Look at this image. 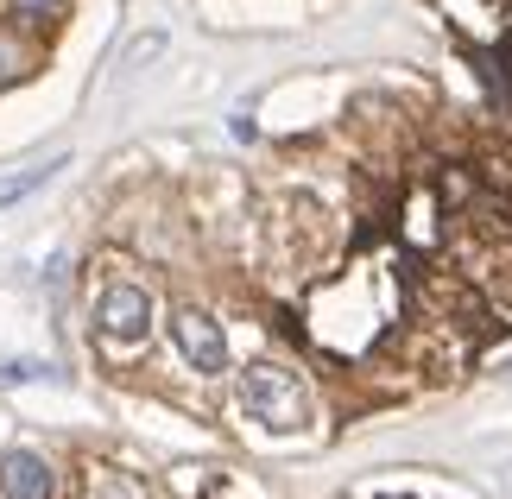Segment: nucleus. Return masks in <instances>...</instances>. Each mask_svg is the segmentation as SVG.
<instances>
[{"instance_id": "nucleus-1", "label": "nucleus", "mask_w": 512, "mask_h": 499, "mask_svg": "<svg viewBox=\"0 0 512 499\" xmlns=\"http://www.w3.org/2000/svg\"><path fill=\"white\" fill-rule=\"evenodd\" d=\"M392 316H399V278L386 266H348L336 285L317 291V304H310V335H317L329 354H342V361H361V354L392 329Z\"/></svg>"}, {"instance_id": "nucleus-2", "label": "nucleus", "mask_w": 512, "mask_h": 499, "mask_svg": "<svg viewBox=\"0 0 512 499\" xmlns=\"http://www.w3.org/2000/svg\"><path fill=\"white\" fill-rule=\"evenodd\" d=\"M241 405H247V417L279 424V430L310 424V392H304V379L291 373V367H279V361H260V367L241 373Z\"/></svg>"}, {"instance_id": "nucleus-3", "label": "nucleus", "mask_w": 512, "mask_h": 499, "mask_svg": "<svg viewBox=\"0 0 512 499\" xmlns=\"http://www.w3.org/2000/svg\"><path fill=\"white\" fill-rule=\"evenodd\" d=\"M152 335V297L140 285H108L95 297V342L102 348H140Z\"/></svg>"}, {"instance_id": "nucleus-4", "label": "nucleus", "mask_w": 512, "mask_h": 499, "mask_svg": "<svg viewBox=\"0 0 512 499\" xmlns=\"http://www.w3.org/2000/svg\"><path fill=\"white\" fill-rule=\"evenodd\" d=\"M171 342L184 348V361H190L196 373H222V367H228V335H222V323H215V316H203V310H171Z\"/></svg>"}, {"instance_id": "nucleus-5", "label": "nucleus", "mask_w": 512, "mask_h": 499, "mask_svg": "<svg viewBox=\"0 0 512 499\" xmlns=\"http://www.w3.org/2000/svg\"><path fill=\"white\" fill-rule=\"evenodd\" d=\"M0 499H57V474L45 468V455L32 449L0 455Z\"/></svg>"}, {"instance_id": "nucleus-6", "label": "nucleus", "mask_w": 512, "mask_h": 499, "mask_svg": "<svg viewBox=\"0 0 512 499\" xmlns=\"http://www.w3.org/2000/svg\"><path fill=\"white\" fill-rule=\"evenodd\" d=\"M405 234H411L418 247H437V234H443V203H437L430 190H418V196L405 203Z\"/></svg>"}, {"instance_id": "nucleus-7", "label": "nucleus", "mask_w": 512, "mask_h": 499, "mask_svg": "<svg viewBox=\"0 0 512 499\" xmlns=\"http://www.w3.org/2000/svg\"><path fill=\"white\" fill-rule=\"evenodd\" d=\"M475 70H481V83L494 89V102L512 114V51H481V57H475Z\"/></svg>"}, {"instance_id": "nucleus-8", "label": "nucleus", "mask_w": 512, "mask_h": 499, "mask_svg": "<svg viewBox=\"0 0 512 499\" xmlns=\"http://www.w3.org/2000/svg\"><path fill=\"white\" fill-rule=\"evenodd\" d=\"M57 165H70V158H45V165H32V171H19V177H0V209L19 203V196H32L38 184H51Z\"/></svg>"}, {"instance_id": "nucleus-9", "label": "nucleus", "mask_w": 512, "mask_h": 499, "mask_svg": "<svg viewBox=\"0 0 512 499\" xmlns=\"http://www.w3.org/2000/svg\"><path fill=\"white\" fill-rule=\"evenodd\" d=\"M89 499H146V487L133 481V474H121V468H95L89 474Z\"/></svg>"}, {"instance_id": "nucleus-10", "label": "nucleus", "mask_w": 512, "mask_h": 499, "mask_svg": "<svg viewBox=\"0 0 512 499\" xmlns=\"http://www.w3.org/2000/svg\"><path fill=\"white\" fill-rule=\"evenodd\" d=\"M475 184H481V190H494L500 203H512V152H487V158H481V171H475Z\"/></svg>"}, {"instance_id": "nucleus-11", "label": "nucleus", "mask_w": 512, "mask_h": 499, "mask_svg": "<svg viewBox=\"0 0 512 499\" xmlns=\"http://www.w3.org/2000/svg\"><path fill=\"white\" fill-rule=\"evenodd\" d=\"M19 76H26V45H19L13 32H0V89L19 83Z\"/></svg>"}, {"instance_id": "nucleus-12", "label": "nucleus", "mask_w": 512, "mask_h": 499, "mask_svg": "<svg viewBox=\"0 0 512 499\" xmlns=\"http://www.w3.org/2000/svg\"><path fill=\"white\" fill-rule=\"evenodd\" d=\"M7 13H19V19H57L64 0H7Z\"/></svg>"}, {"instance_id": "nucleus-13", "label": "nucleus", "mask_w": 512, "mask_h": 499, "mask_svg": "<svg viewBox=\"0 0 512 499\" xmlns=\"http://www.w3.org/2000/svg\"><path fill=\"white\" fill-rule=\"evenodd\" d=\"M159 51H165V38H159V32H146L140 45L127 51V70H146V57H159Z\"/></svg>"}, {"instance_id": "nucleus-14", "label": "nucleus", "mask_w": 512, "mask_h": 499, "mask_svg": "<svg viewBox=\"0 0 512 499\" xmlns=\"http://www.w3.org/2000/svg\"><path fill=\"white\" fill-rule=\"evenodd\" d=\"M7 379H45V367L38 361H0V386H7Z\"/></svg>"}]
</instances>
